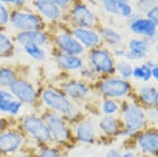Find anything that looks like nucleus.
Returning a JSON list of instances; mask_svg holds the SVG:
<instances>
[{
  "instance_id": "nucleus-1",
  "label": "nucleus",
  "mask_w": 158,
  "mask_h": 157,
  "mask_svg": "<svg viewBox=\"0 0 158 157\" xmlns=\"http://www.w3.org/2000/svg\"><path fill=\"white\" fill-rule=\"evenodd\" d=\"M120 120L123 126V135L135 136L147 128V110L134 99H123L121 101Z\"/></svg>"
},
{
  "instance_id": "nucleus-2",
  "label": "nucleus",
  "mask_w": 158,
  "mask_h": 157,
  "mask_svg": "<svg viewBox=\"0 0 158 157\" xmlns=\"http://www.w3.org/2000/svg\"><path fill=\"white\" fill-rule=\"evenodd\" d=\"M96 90L103 98H113L118 100L132 97L134 93V88L130 80L115 75L99 78L96 82Z\"/></svg>"
},
{
  "instance_id": "nucleus-3",
  "label": "nucleus",
  "mask_w": 158,
  "mask_h": 157,
  "mask_svg": "<svg viewBox=\"0 0 158 157\" xmlns=\"http://www.w3.org/2000/svg\"><path fill=\"white\" fill-rule=\"evenodd\" d=\"M41 99L43 105L50 111L56 112L63 117H74L77 114V108L74 101H72L61 90L55 88H45L41 93Z\"/></svg>"
},
{
  "instance_id": "nucleus-4",
  "label": "nucleus",
  "mask_w": 158,
  "mask_h": 157,
  "mask_svg": "<svg viewBox=\"0 0 158 157\" xmlns=\"http://www.w3.org/2000/svg\"><path fill=\"white\" fill-rule=\"evenodd\" d=\"M88 64L91 65L99 77L115 75L116 59L111 52V49L100 45L95 49L89 50L86 53Z\"/></svg>"
},
{
  "instance_id": "nucleus-5",
  "label": "nucleus",
  "mask_w": 158,
  "mask_h": 157,
  "mask_svg": "<svg viewBox=\"0 0 158 157\" xmlns=\"http://www.w3.org/2000/svg\"><path fill=\"white\" fill-rule=\"evenodd\" d=\"M10 24L17 32L37 31V30H44L45 20L34 10L18 7L11 11Z\"/></svg>"
},
{
  "instance_id": "nucleus-6",
  "label": "nucleus",
  "mask_w": 158,
  "mask_h": 157,
  "mask_svg": "<svg viewBox=\"0 0 158 157\" xmlns=\"http://www.w3.org/2000/svg\"><path fill=\"white\" fill-rule=\"evenodd\" d=\"M69 20L72 27L98 29L99 20L93 10L83 2H73L68 11Z\"/></svg>"
},
{
  "instance_id": "nucleus-7",
  "label": "nucleus",
  "mask_w": 158,
  "mask_h": 157,
  "mask_svg": "<svg viewBox=\"0 0 158 157\" xmlns=\"http://www.w3.org/2000/svg\"><path fill=\"white\" fill-rule=\"evenodd\" d=\"M43 119L45 120L48 126H49L53 140L61 143V145H67L70 143L71 138H72V132H71V129L67 120L62 115L53 112V111H49L45 113Z\"/></svg>"
},
{
  "instance_id": "nucleus-8",
  "label": "nucleus",
  "mask_w": 158,
  "mask_h": 157,
  "mask_svg": "<svg viewBox=\"0 0 158 157\" xmlns=\"http://www.w3.org/2000/svg\"><path fill=\"white\" fill-rule=\"evenodd\" d=\"M22 128L34 140L40 143H49L53 140L47 122L39 116H25L22 120Z\"/></svg>"
},
{
  "instance_id": "nucleus-9",
  "label": "nucleus",
  "mask_w": 158,
  "mask_h": 157,
  "mask_svg": "<svg viewBox=\"0 0 158 157\" xmlns=\"http://www.w3.org/2000/svg\"><path fill=\"white\" fill-rule=\"evenodd\" d=\"M128 21L129 30L137 37H142L154 42L158 37V27L144 15L135 12Z\"/></svg>"
},
{
  "instance_id": "nucleus-10",
  "label": "nucleus",
  "mask_w": 158,
  "mask_h": 157,
  "mask_svg": "<svg viewBox=\"0 0 158 157\" xmlns=\"http://www.w3.org/2000/svg\"><path fill=\"white\" fill-rule=\"evenodd\" d=\"M53 42L58 52L83 56L86 50L70 31H59L53 36Z\"/></svg>"
},
{
  "instance_id": "nucleus-11",
  "label": "nucleus",
  "mask_w": 158,
  "mask_h": 157,
  "mask_svg": "<svg viewBox=\"0 0 158 157\" xmlns=\"http://www.w3.org/2000/svg\"><path fill=\"white\" fill-rule=\"evenodd\" d=\"M135 143L143 154L158 157V129L144 128L135 135Z\"/></svg>"
},
{
  "instance_id": "nucleus-12",
  "label": "nucleus",
  "mask_w": 158,
  "mask_h": 157,
  "mask_svg": "<svg viewBox=\"0 0 158 157\" xmlns=\"http://www.w3.org/2000/svg\"><path fill=\"white\" fill-rule=\"evenodd\" d=\"M103 12L109 16L129 20L136 12L131 0H99Z\"/></svg>"
},
{
  "instance_id": "nucleus-13",
  "label": "nucleus",
  "mask_w": 158,
  "mask_h": 157,
  "mask_svg": "<svg viewBox=\"0 0 158 157\" xmlns=\"http://www.w3.org/2000/svg\"><path fill=\"white\" fill-rule=\"evenodd\" d=\"M61 91L75 103L86 100L91 95V87L83 79H71L63 82Z\"/></svg>"
},
{
  "instance_id": "nucleus-14",
  "label": "nucleus",
  "mask_w": 158,
  "mask_h": 157,
  "mask_svg": "<svg viewBox=\"0 0 158 157\" xmlns=\"http://www.w3.org/2000/svg\"><path fill=\"white\" fill-rule=\"evenodd\" d=\"M9 89L13 96L23 105H32L37 99V92L34 85L24 78L18 77Z\"/></svg>"
},
{
  "instance_id": "nucleus-15",
  "label": "nucleus",
  "mask_w": 158,
  "mask_h": 157,
  "mask_svg": "<svg viewBox=\"0 0 158 157\" xmlns=\"http://www.w3.org/2000/svg\"><path fill=\"white\" fill-rule=\"evenodd\" d=\"M70 32L76 39L85 47V50H92L98 48L102 44L101 36L97 29H89V27H71Z\"/></svg>"
},
{
  "instance_id": "nucleus-16",
  "label": "nucleus",
  "mask_w": 158,
  "mask_h": 157,
  "mask_svg": "<svg viewBox=\"0 0 158 157\" xmlns=\"http://www.w3.org/2000/svg\"><path fill=\"white\" fill-rule=\"evenodd\" d=\"M32 6L33 10L38 13L45 21H59L64 14V12L56 6L53 0H32Z\"/></svg>"
},
{
  "instance_id": "nucleus-17",
  "label": "nucleus",
  "mask_w": 158,
  "mask_h": 157,
  "mask_svg": "<svg viewBox=\"0 0 158 157\" xmlns=\"http://www.w3.org/2000/svg\"><path fill=\"white\" fill-rule=\"evenodd\" d=\"M73 135L79 143L93 145V143H95L96 138H97L96 125L90 119H83L79 121L74 128Z\"/></svg>"
},
{
  "instance_id": "nucleus-18",
  "label": "nucleus",
  "mask_w": 158,
  "mask_h": 157,
  "mask_svg": "<svg viewBox=\"0 0 158 157\" xmlns=\"http://www.w3.org/2000/svg\"><path fill=\"white\" fill-rule=\"evenodd\" d=\"M23 143V136L18 131L9 130L0 133V153L13 154L19 150Z\"/></svg>"
},
{
  "instance_id": "nucleus-19",
  "label": "nucleus",
  "mask_w": 158,
  "mask_h": 157,
  "mask_svg": "<svg viewBox=\"0 0 158 157\" xmlns=\"http://www.w3.org/2000/svg\"><path fill=\"white\" fill-rule=\"evenodd\" d=\"M50 40V35L44 30L17 32L14 37V41L20 47L24 45L25 43H29V42H34V43L39 44L41 47H45L49 44Z\"/></svg>"
},
{
  "instance_id": "nucleus-20",
  "label": "nucleus",
  "mask_w": 158,
  "mask_h": 157,
  "mask_svg": "<svg viewBox=\"0 0 158 157\" xmlns=\"http://www.w3.org/2000/svg\"><path fill=\"white\" fill-rule=\"evenodd\" d=\"M54 58L57 67L60 70L67 71V72H78L85 64V60L82 56L65 54L58 51L55 53Z\"/></svg>"
},
{
  "instance_id": "nucleus-21",
  "label": "nucleus",
  "mask_w": 158,
  "mask_h": 157,
  "mask_svg": "<svg viewBox=\"0 0 158 157\" xmlns=\"http://www.w3.org/2000/svg\"><path fill=\"white\" fill-rule=\"evenodd\" d=\"M98 129L104 136L117 137L123 135V126L116 115H103L98 122Z\"/></svg>"
},
{
  "instance_id": "nucleus-22",
  "label": "nucleus",
  "mask_w": 158,
  "mask_h": 157,
  "mask_svg": "<svg viewBox=\"0 0 158 157\" xmlns=\"http://www.w3.org/2000/svg\"><path fill=\"white\" fill-rule=\"evenodd\" d=\"M155 94H156V87L152 85H141L135 89L132 97L141 107L148 110L154 107Z\"/></svg>"
},
{
  "instance_id": "nucleus-23",
  "label": "nucleus",
  "mask_w": 158,
  "mask_h": 157,
  "mask_svg": "<svg viewBox=\"0 0 158 157\" xmlns=\"http://www.w3.org/2000/svg\"><path fill=\"white\" fill-rule=\"evenodd\" d=\"M97 30L101 36L102 44L106 45V48L113 49V48L122 44L123 38H122L121 33L112 27L111 25H99Z\"/></svg>"
},
{
  "instance_id": "nucleus-24",
  "label": "nucleus",
  "mask_w": 158,
  "mask_h": 157,
  "mask_svg": "<svg viewBox=\"0 0 158 157\" xmlns=\"http://www.w3.org/2000/svg\"><path fill=\"white\" fill-rule=\"evenodd\" d=\"M24 54H27L30 58H32L35 61H45L48 59V53L45 51L44 47H41L39 44H36L34 42H29L22 45Z\"/></svg>"
},
{
  "instance_id": "nucleus-25",
  "label": "nucleus",
  "mask_w": 158,
  "mask_h": 157,
  "mask_svg": "<svg viewBox=\"0 0 158 157\" xmlns=\"http://www.w3.org/2000/svg\"><path fill=\"white\" fill-rule=\"evenodd\" d=\"M18 78L17 71L11 65L0 67V88L6 89L12 85V83Z\"/></svg>"
},
{
  "instance_id": "nucleus-26",
  "label": "nucleus",
  "mask_w": 158,
  "mask_h": 157,
  "mask_svg": "<svg viewBox=\"0 0 158 157\" xmlns=\"http://www.w3.org/2000/svg\"><path fill=\"white\" fill-rule=\"evenodd\" d=\"M152 47V42L150 40L146 39L142 37H135L129 40L128 44H127V49L134 51V52L140 53L148 56V54L150 53Z\"/></svg>"
},
{
  "instance_id": "nucleus-27",
  "label": "nucleus",
  "mask_w": 158,
  "mask_h": 157,
  "mask_svg": "<svg viewBox=\"0 0 158 157\" xmlns=\"http://www.w3.org/2000/svg\"><path fill=\"white\" fill-rule=\"evenodd\" d=\"M152 68L153 67H151L146 61H143L141 64L135 65V67H133L132 77L143 83L149 82L152 79Z\"/></svg>"
},
{
  "instance_id": "nucleus-28",
  "label": "nucleus",
  "mask_w": 158,
  "mask_h": 157,
  "mask_svg": "<svg viewBox=\"0 0 158 157\" xmlns=\"http://www.w3.org/2000/svg\"><path fill=\"white\" fill-rule=\"evenodd\" d=\"M121 101L113 98H103L100 102V112L103 115H117L120 113Z\"/></svg>"
},
{
  "instance_id": "nucleus-29",
  "label": "nucleus",
  "mask_w": 158,
  "mask_h": 157,
  "mask_svg": "<svg viewBox=\"0 0 158 157\" xmlns=\"http://www.w3.org/2000/svg\"><path fill=\"white\" fill-rule=\"evenodd\" d=\"M15 52V41L9 35L0 31V57H11Z\"/></svg>"
},
{
  "instance_id": "nucleus-30",
  "label": "nucleus",
  "mask_w": 158,
  "mask_h": 157,
  "mask_svg": "<svg viewBox=\"0 0 158 157\" xmlns=\"http://www.w3.org/2000/svg\"><path fill=\"white\" fill-rule=\"evenodd\" d=\"M23 103L16 98H10L0 101V112L10 114V115H17L21 111Z\"/></svg>"
},
{
  "instance_id": "nucleus-31",
  "label": "nucleus",
  "mask_w": 158,
  "mask_h": 157,
  "mask_svg": "<svg viewBox=\"0 0 158 157\" xmlns=\"http://www.w3.org/2000/svg\"><path fill=\"white\" fill-rule=\"evenodd\" d=\"M115 72L119 77L130 80L133 74V65L126 59H117L115 63Z\"/></svg>"
},
{
  "instance_id": "nucleus-32",
  "label": "nucleus",
  "mask_w": 158,
  "mask_h": 157,
  "mask_svg": "<svg viewBox=\"0 0 158 157\" xmlns=\"http://www.w3.org/2000/svg\"><path fill=\"white\" fill-rule=\"evenodd\" d=\"M132 3L135 11L141 15H144L150 9L158 4V0H132Z\"/></svg>"
},
{
  "instance_id": "nucleus-33",
  "label": "nucleus",
  "mask_w": 158,
  "mask_h": 157,
  "mask_svg": "<svg viewBox=\"0 0 158 157\" xmlns=\"http://www.w3.org/2000/svg\"><path fill=\"white\" fill-rule=\"evenodd\" d=\"M78 72L81 79L85 80V81H95V80H98L100 78L97 73L94 71L93 68L89 64H85Z\"/></svg>"
},
{
  "instance_id": "nucleus-34",
  "label": "nucleus",
  "mask_w": 158,
  "mask_h": 157,
  "mask_svg": "<svg viewBox=\"0 0 158 157\" xmlns=\"http://www.w3.org/2000/svg\"><path fill=\"white\" fill-rule=\"evenodd\" d=\"M10 17H11V10L4 3L0 2V29L6 27L10 23Z\"/></svg>"
},
{
  "instance_id": "nucleus-35",
  "label": "nucleus",
  "mask_w": 158,
  "mask_h": 157,
  "mask_svg": "<svg viewBox=\"0 0 158 157\" xmlns=\"http://www.w3.org/2000/svg\"><path fill=\"white\" fill-rule=\"evenodd\" d=\"M147 56L143 54H140V53L134 52V51L128 50L127 49L126 55H124V59L128 60V61H140V60H143L146 59Z\"/></svg>"
},
{
  "instance_id": "nucleus-36",
  "label": "nucleus",
  "mask_w": 158,
  "mask_h": 157,
  "mask_svg": "<svg viewBox=\"0 0 158 157\" xmlns=\"http://www.w3.org/2000/svg\"><path fill=\"white\" fill-rule=\"evenodd\" d=\"M144 16H146L148 19L151 20L153 23L158 27V4L154 6L152 9H150L149 11L144 14Z\"/></svg>"
},
{
  "instance_id": "nucleus-37",
  "label": "nucleus",
  "mask_w": 158,
  "mask_h": 157,
  "mask_svg": "<svg viewBox=\"0 0 158 157\" xmlns=\"http://www.w3.org/2000/svg\"><path fill=\"white\" fill-rule=\"evenodd\" d=\"M37 157H60V153L57 149L44 148L38 153Z\"/></svg>"
},
{
  "instance_id": "nucleus-38",
  "label": "nucleus",
  "mask_w": 158,
  "mask_h": 157,
  "mask_svg": "<svg viewBox=\"0 0 158 157\" xmlns=\"http://www.w3.org/2000/svg\"><path fill=\"white\" fill-rule=\"evenodd\" d=\"M0 2L4 3L6 6H13V9H18V7H24L27 0H0Z\"/></svg>"
},
{
  "instance_id": "nucleus-39",
  "label": "nucleus",
  "mask_w": 158,
  "mask_h": 157,
  "mask_svg": "<svg viewBox=\"0 0 158 157\" xmlns=\"http://www.w3.org/2000/svg\"><path fill=\"white\" fill-rule=\"evenodd\" d=\"M111 52L115 59H124V55H126L127 49L121 47V45H119V47H115V48H113V49H111Z\"/></svg>"
},
{
  "instance_id": "nucleus-40",
  "label": "nucleus",
  "mask_w": 158,
  "mask_h": 157,
  "mask_svg": "<svg viewBox=\"0 0 158 157\" xmlns=\"http://www.w3.org/2000/svg\"><path fill=\"white\" fill-rule=\"evenodd\" d=\"M56 3V6H59L63 12H68L71 9L73 4V0H53Z\"/></svg>"
},
{
  "instance_id": "nucleus-41",
  "label": "nucleus",
  "mask_w": 158,
  "mask_h": 157,
  "mask_svg": "<svg viewBox=\"0 0 158 157\" xmlns=\"http://www.w3.org/2000/svg\"><path fill=\"white\" fill-rule=\"evenodd\" d=\"M122 156V151L118 148H112L110 150L106 151L104 157H121Z\"/></svg>"
},
{
  "instance_id": "nucleus-42",
  "label": "nucleus",
  "mask_w": 158,
  "mask_h": 157,
  "mask_svg": "<svg viewBox=\"0 0 158 157\" xmlns=\"http://www.w3.org/2000/svg\"><path fill=\"white\" fill-rule=\"evenodd\" d=\"M10 98H15L13 94L10 91H6L4 89L0 88V101L3 100V99H10Z\"/></svg>"
},
{
  "instance_id": "nucleus-43",
  "label": "nucleus",
  "mask_w": 158,
  "mask_h": 157,
  "mask_svg": "<svg viewBox=\"0 0 158 157\" xmlns=\"http://www.w3.org/2000/svg\"><path fill=\"white\" fill-rule=\"evenodd\" d=\"M152 78L155 81L158 82V64L157 63L152 68Z\"/></svg>"
},
{
  "instance_id": "nucleus-44",
  "label": "nucleus",
  "mask_w": 158,
  "mask_h": 157,
  "mask_svg": "<svg viewBox=\"0 0 158 157\" xmlns=\"http://www.w3.org/2000/svg\"><path fill=\"white\" fill-rule=\"evenodd\" d=\"M158 110V88H156V94H155V100H154V107Z\"/></svg>"
},
{
  "instance_id": "nucleus-45",
  "label": "nucleus",
  "mask_w": 158,
  "mask_h": 157,
  "mask_svg": "<svg viewBox=\"0 0 158 157\" xmlns=\"http://www.w3.org/2000/svg\"><path fill=\"white\" fill-rule=\"evenodd\" d=\"M4 126H6V120H4L2 117H0V133L3 131Z\"/></svg>"
},
{
  "instance_id": "nucleus-46",
  "label": "nucleus",
  "mask_w": 158,
  "mask_h": 157,
  "mask_svg": "<svg viewBox=\"0 0 158 157\" xmlns=\"http://www.w3.org/2000/svg\"><path fill=\"white\" fill-rule=\"evenodd\" d=\"M121 157H135V155L132 152H124V153H122Z\"/></svg>"
},
{
  "instance_id": "nucleus-47",
  "label": "nucleus",
  "mask_w": 158,
  "mask_h": 157,
  "mask_svg": "<svg viewBox=\"0 0 158 157\" xmlns=\"http://www.w3.org/2000/svg\"><path fill=\"white\" fill-rule=\"evenodd\" d=\"M13 157H30L27 154H24V153H19V154H15Z\"/></svg>"
},
{
  "instance_id": "nucleus-48",
  "label": "nucleus",
  "mask_w": 158,
  "mask_h": 157,
  "mask_svg": "<svg viewBox=\"0 0 158 157\" xmlns=\"http://www.w3.org/2000/svg\"><path fill=\"white\" fill-rule=\"evenodd\" d=\"M155 49H156L157 53H158V41H156V44H155Z\"/></svg>"
},
{
  "instance_id": "nucleus-49",
  "label": "nucleus",
  "mask_w": 158,
  "mask_h": 157,
  "mask_svg": "<svg viewBox=\"0 0 158 157\" xmlns=\"http://www.w3.org/2000/svg\"><path fill=\"white\" fill-rule=\"evenodd\" d=\"M0 157H3V154H1V153H0Z\"/></svg>"
},
{
  "instance_id": "nucleus-50",
  "label": "nucleus",
  "mask_w": 158,
  "mask_h": 157,
  "mask_svg": "<svg viewBox=\"0 0 158 157\" xmlns=\"http://www.w3.org/2000/svg\"><path fill=\"white\" fill-rule=\"evenodd\" d=\"M88 157H96V156H88Z\"/></svg>"
},
{
  "instance_id": "nucleus-51",
  "label": "nucleus",
  "mask_w": 158,
  "mask_h": 157,
  "mask_svg": "<svg viewBox=\"0 0 158 157\" xmlns=\"http://www.w3.org/2000/svg\"><path fill=\"white\" fill-rule=\"evenodd\" d=\"M131 1H132V0H131Z\"/></svg>"
}]
</instances>
